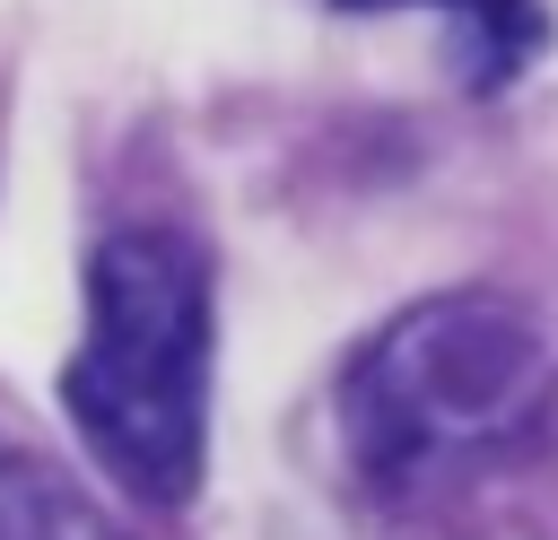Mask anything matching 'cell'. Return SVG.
Masks as SVG:
<instances>
[{
	"instance_id": "1",
	"label": "cell",
	"mask_w": 558,
	"mask_h": 540,
	"mask_svg": "<svg viewBox=\"0 0 558 540\" xmlns=\"http://www.w3.org/2000/svg\"><path fill=\"white\" fill-rule=\"evenodd\" d=\"M61 409L96 470L140 505H192L209 462V261L174 226H122L87 253V331Z\"/></svg>"
},
{
	"instance_id": "2",
	"label": "cell",
	"mask_w": 558,
	"mask_h": 540,
	"mask_svg": "<svg viewBox=\"0 0 558 540\" xmlns=\"http://www.w3.org/2000/svg\"><path fill=\"white\" fill-rule=\"evenodd\" d=\"M549 340L506 296H427L392 314L340 375V444L375 488H436L549 409Z\"/></svg>"
},
{
	"instance_id": "3",
	"label": "cell",
	"mask_w": 558,
	"mask_h": 540,
	"mask_svg": "<svg viewBox=\"0 0 558 540\" xmlns=\"http://www.w3.org/2000/svg\"><path fill=\"white\" fill-rule=\"evenodd\" d=\"M340 9H392V0H340ZM418 9H445V26H453V78L471 96L506 87L541 52V35H549V17L532 0H418Z\"/></svg>"
},
{
	"instance_id": "4",
	"label": "cell",
	"mask_w": 558,
	"mask_h": 540,
	"mask_svg": "<svg viewBox=\"0 0 558 540\" xmlns=\"http://www.w3.org/2000/svg\"><path fill=\"white\" fill-rule=\"evenodd\" d=\"M0 540H105L52 479L35 470H0Z\"/></svg>"
}]
</instances>
